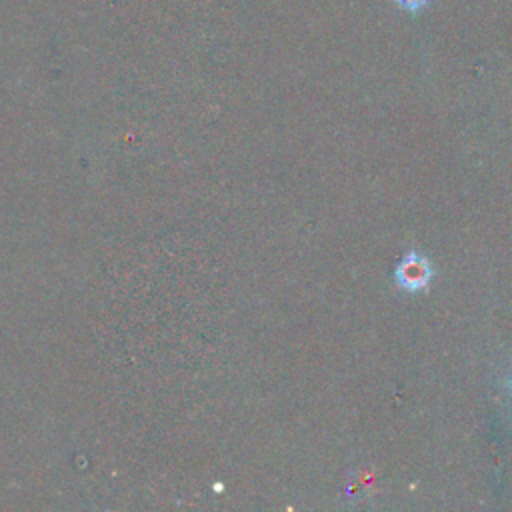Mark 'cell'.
Wrapping results in <instances>:
<instances>
[{
	"instance_id": "3957f363",
	"label": "cell",
	"mask_w": 512,
	"mask_h": 512,
	"mask_svg": "<svg viewBox=\"0 0 512 512\" xmlns=\"http://www.w3.org/2000/svg\"><path fill=\"white\" fill-rule=\"evenodd\" d=\"M510 388H512V378H510Z\"/></svg>"
},
{
	"instance_id": "6da1fadb",
	"label": "cell",
	"mask_w": 512,
	"mask_h": 512,
	"mask_svg": "<svg viewBox=\"0 0 512 512\" xmlns=\"http://www.w3.org/2000/svg\"><path fill=\"white\" fill-rule=\"evenodd\" d=\"M432 278H434V268H432L430 260L418 250H408L394 270V280H396L398 288H402L406 292L426 290L430 286Z\"/></svg>"
},
{
	"instance_id": "7a4b0ae2",
	"label": "cell",
	"mask_w": 512,
	"mask_h": 512,
	"mask_svg": "<svg viewBox=\"0 0 512 512\" xmlns=\"http://www.w3.org/2000/svg\"><path fill=\"white\" fill-rule=\"evenodd\" d=\"M432 2H434V0H394V4H396L400 10L408 12V14H420V12H424Z\"/></svg>"
}]
</instances>
